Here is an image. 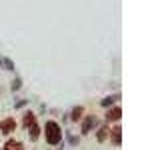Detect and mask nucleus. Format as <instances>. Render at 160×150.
<instances>
[{
	"mask_svg": "<svg viewBox=\"0 0 160 150\" xmlns=\"http://www.w3.org/2000/svg\"><path fill=\"white\" fill-rule=\"evenodd\" d=\"M98 120L94 114H86V116H82V134H88L92 132V128H96Z\"/></svg>",
	"mask_w": 160,
	"mask_h": 150,
	"instance_id": "2",
	"label": "nucleus"
},
{
	"mask_svg": "<svg viewBox=\"0 0 160 150\" xmlns=\"http://www.w3.org/2000/svg\"><path fill=\"white\" fill-rule=\"evenodd\" d=\"M44 138H46V144H50V146H56V144L62 142V128H60V124L54 122V120H48L44 124Z\"/></svg>",
	"mask_w": 160,
	"mask_h": 150,
	"instance_id": "1",
	"label": "nucleus"
},
{
	"mask_svg": "<svg viewBox=\"0 0 160 150\" xmlns=\"http://www.w3.org/2000/svg\"><path fill=\"white\" fill-rule=\"evenodd\" d=\"M28 136H30V140H38V136H40V128H38L36 122H34L32 126H28Z\"/></svg>",
	"mask_w": 160,
	"mask_h": 150,
	"instance_id": "10",
	"label": "nucleus"
},
{
	"mask_svg": "<svg viewBox=\"0 0 160 150\" xmlns=\"http://www.w3.org/2000/svg\"><path fill=\"white\" fill-rule=\"evenodd\" d=\"M108 136H110V140H112L114 146H120V144H122V128H120V126H114L108 132Z\"/></svg>",
	"mask_w": 160,
	"mask_h": 150,
	"instance_id": "5",
	"label": "nucleus"
},
{
	"mask_svg": "<svg viewBox=\"0 0 160 150\" xmlns=\"http://www.w3.org/2000/svg\"><path fill=\"white\" fill-rule=\"evenodd\" d=\"M16 130V120L14 118H4L0 122V134H12Z\"/></svg>",
	"mask_w": 160,
	"mask_h": 150,
	"instance_id": "3",
	"label": "nucleus"
},
{
	"mask_svg": "<svg viewBox=\"0 0 160 150\" xmlns=\"http://www.w3.org/2000/svg\"><path fill=\"white\" fill-rule=\"evenodd\" d=\"M2 150H24V144L20 142V140H16V138H10V140L4 142Z\"/></svg>",
	"mask_w": 160,
	"mask_h": 150,
	"instance_id": "6",
	"label": "nucleus"
},
{
	"mask_svg": "<svg viewBox=\"0 0 160 150\" xmlns=\"http://www.w3.org/2000/svg\"><path fill=\"white\" fill-rule=\"evenodd\" d=\"M34 122H36V114H34L32 110H28V112H24V118H22V126H24V128H28V126H32Z\"/></svg>",
	"mask_w": 160,
	"mask_h": 150,
	"instance_id": "8",
	"label": "nucleus"
},
{
	"mask_svg": "<svg viewBox=\"0 0 160 150\" xmlns=\"http://www.w3.org/2000/svg\"><path fill=\"white\" fill-rule=\"evenodd\" d=\"M84 116V108L82 106H74L72 108V114H70V118H72V122H80Z\"/></svg>",
	"mask_w": 160,
	"mask_h": 150,
	"instance_id": "9",
	"label": "nucleus"
},
{
	"mask_svg": "<svg viewBox=\"0 0 160 150\" xmlns=\"http://www.w3.org/2000/svg\"><path fill=\"white\" fill-rule=\"evenodd\" d=\"M120 116H122V108H120V106H112V108L106 112V122H108V124H110V122H118Z\"/></svg>",
	"mask_w": 160,
	"mask_h": 150,
	"instance_id": "4",
	"label": "nucleus"
},
{
	"mask_svg": "<svg viewBox=\"0 0 160 150\" xmlns=\"http://www.w3.org/2000/svg\"><path fill=\"white\" fill-rule=\"evenodd\" d=\"M108 132H110V124L104 122L102 126L98 128V132H96V140H98V142H104V140L108 138Z\"/></svg>",
	"mask_w": 160,
	"mask_h": 150,
	"instance_id": "7",
	"label": "nucleus"
},
{
	"mask_svg": "<svg viewBox=\"0 0 160 150\" xmlns=\"http://www.w3.org/2000/svg\"><path fill=\"white\" fill-rule=\"evenodd\" d=\"M112 100H114L112 96H108V98H104V100H102V104H104V106H110V104H112Z\"/></svg>",
	"mask_w": 160,
	"mask_h": 150,
	"instance_id": "11",
	"label": "nucleus"
}]
</instances>
